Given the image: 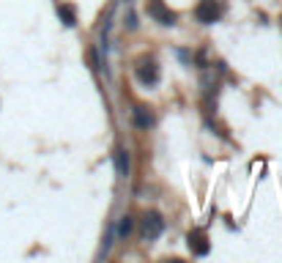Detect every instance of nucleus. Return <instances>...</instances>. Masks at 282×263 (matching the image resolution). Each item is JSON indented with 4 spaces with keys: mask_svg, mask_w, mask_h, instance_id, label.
<instances>
[{
    "mask_svg": "<svg viewBox=\"0 0 282 263\" xmlns=\"http://www.w3.org/2000/svg\"><path fill=\"white\" fill-rule=\"evenodd\" d=\"M165 230V219L159 211H148L146 217H143V238L151 241V238H159Z\"/></svg>",
    "mask_w": 282,
    "mask_h": 263,
    "instance_id": "nucleus-1",
    "label": "nucleus"
},
{
    "mask_svg": "<svg viewBox=\"0 0 282 263\" xmlns=\"http://www.w3.org/2000/svg\"><path fill=\"white\" fill-rule=\"evenodd\" d=\"M195 14H197V19L203 22V25H211V22H216L222 17V6L216 3V0H200Z\"/></svg>",
    "mask_w": 282,
    "mask_h": 263,
    "instance_id": "nucleus-2",
    "label": "nucleus"
},
{
    "mask_svg": "<svg viewBox=\"0 0 282 263\" xmlns=\"http://www.w3.org/2000/svg\"><path fill=\"white\" fill-rule=\"evenodd\" d=\"M148 14L156 22H162V25H173V22H175V14L170 9H165L162 0H151V3H148Z\"/></svg>",
    "mask_w": 282,
    "mask_h": 263,
    "instance_id": "nucleus-3",
    "label": "nucleus"
},
{
    "mask_svg": "<svg viewBox=\"0 0 282 263\" xmlns=\"http://www.w3.org/2000/svg\"><path fill=\"white\" fill-rule=\"evenodd\" d=\"M132 118H134L137 129H151V126H154V113H151L148 107H143V105H137L132 110Z\"/></svg>",
    "mask_w": 282,
    "mask_h": 263,
    "instance_id": "nucleus-4",
    "label": "nucleus"
},
{
    "mask_svg": "<svg viewBox=\"0 0 282 263\" xmlns=\"http://www.w3.org/2000/svg\"><path fill=\"white\" fill-rule=\"evenodd\" d=\"M137 77H140L143 85H156V83H159V69H156V63H140Z\"/></svg>",
    "mask_w": 282,
    "mask_h": 263,
    "instance_id": "nucleus-5",
    "label": "nucleus"
},
{
    "mask_svg": "<svg viewBox=\"0 0 282 263\" xmlns=\"http://www.w3.org/2000/svg\"><path fill=\"white\" fill-rule=\"evenodd\" d=\"M189 250L195 252V255H208V238H206V233L203 230H195V233H189Z\"/></svg>",
    "mask_w": 282,
    "mask_h": 263,
    "instance_id": "nucleus-6",
    "label": "nucleus"
},
{
    "mask_svg": "<svg viewBox=\"0 0 282 263\" xmlns=\"http://www.w3.org/2000/svg\"><path fill=\"white\" fill-rule=\"evenodd\" d=\"M115 170H118L120 178H126V173H129V156H126L124 148H115Z\"/></svg>",
    "mask_w": 282,
    "mask_h": 263,
    "instance_id": "nucleus-7",
    "label": "nucleus"
},
{
    "mask_svg": "<svg viewBox=\"0 0 282 263\" xmlns=\"http://www.w3.org/2000/svg\"><path fill=\"white\" fill-rule=\"evenodd\" d=\"M58 14L63 17V22H66L69 28L77 22V14H74V9H71V6H66V3H63V6H58Z\"/></svg>",
    "mask_w": 282,
    "mask_h": 263,
    "instance_id": "nucleus-8",
    "label": "nucleus"
},
{
    "mask_svg": "<svg viewBox=\"0 0 282 263\" xmlns=\"http://www.w3.org/2000/svg\"><path fill=\"white\" fill-rule=\"evenodd\" d=\"M132 228H134V219L129 217V214H126V217H120V222H118V236L126 238L129 233H132Z\"/></svg>",
    "mask_w": 282,
    "mask_h": 263,
    "instance_id": "nucleus-9",
    "label": "nucleus"
}]
</instances>
